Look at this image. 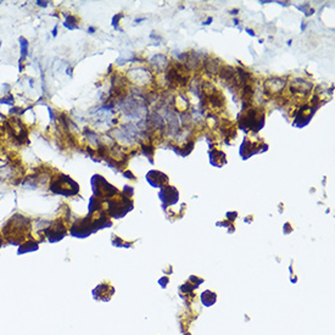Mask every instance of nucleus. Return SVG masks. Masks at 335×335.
<instances>
[{
	"mask_svg": "<svg viewBox=\"0 0 335 335\" xmlns=\"http://www.w3.org/2000/svg\"><path fill=\"white\" fill-rule=\"evenodd\" d=\"M32 221L21 213L13 214L1 229V235L11 245H21L31 238Z\"/></svg>",
	"mask_w": 335,
	"mask_h": 335,
	"instance_id": "nucleus-1",
	"label": "nucleus"
},
{
	"mask_svg": "<svg viewBox=\"0 0 335 335\" xmlns=\"http://www.w3.org/2000/svg\"><path fill=\"white\" fill-rule=\"evenodd\" d=\"M49 190L54 194L64 195V196H72L79 191V185L71 177L59 173L50 179Z\"/></svg>",
	"mask_w": 335,
	"mask_h": 335,
	"instance_id": "nucleus-2",
	"label": "nucleus"
},
{
	"mask_svg": "<svg viewBox=\"0 0 335 335\" xmlns=\"http://www.w3.org/2000/svg\"><path fill=\"white\" fill-rule=\"evenodd\" d=\"M91 185H93V190H94V196L98 198L99 200L102 199H111L113 198L118 190L116 189L113 185H111L110 183H107L105 178L100 176V174H95L91 178Z\"/></svg>",
	"mask_w": 335,
	"mask_h": 335,
	"instance_id": "nucleus-3",
	"label": "nucleus"
},
{
	"mask_svg": "<svg viewBox=\"0 0 335 335\" xmlns=\"http://www.w3.org/2000/svg\"><path fill=\"white\" fill-rule=\"evenodd\" d=\"M132 209L133 202L128 196H122L120 199L111 198L107 200V214L113 218H121Z\"/></svg>",
	"mask_w": 335,
	"mask_h": 335,
	"instance_id": "nucleus-4",
	"label": "nucleus"
},
{
	"mask_svg": "<svg viewBox=\"0 0 335 335\" xmlns=\"http://www.w3.org/2000/svg\"><path fill=\"white\" fill-rule=\"evenodd\" d=\"M42 233L50 243H56L64 239V236L68 233L67 227L62 218H56L55 221L49 222L48 227L42 229Z\"/></svg>",
	"mask_w": 335,
	"mask_h": 335,
	"instance_id": "nucleus-5",
	"label": "nucleus"
},
{
	"mask_svg": "<svg viewBox=\"0 0 335 335\" xmlns=\"http://www.w3.org/2000/svg\"><path fill=\"white\" fill-rule=\"evenodd\" d=\"M93 232H94V229H93V224H91L90 216L83 218V219H80V221H77L76 223L71 227V229H70L71 235H73L76 238H85V236H88Z\"/></svg>",
	"mask_w": 335,
	"mask_h": 335,
	"instance_id": "nucleus-6",
	"label": "nucleus"
},
{
	"mask_svg": "<svg viewBox=\"0 0 335 335\" xmlns=\"http://www.w3.org/2000/svg\"><path fill=\"white\" fill-rule=\"evenodd\" d=\"M113 292H115V289L109 283H102L93 290V295L95 299H99L102 301H109L113 295Z\"/></svg>",
	"mask_w": 335,
	"mask_h": 335,
	"instance_id": "nucleus-7",
	"label": "nucleus"
},
{
	"mask_svg": "<svg viewBox=\"0 0 335 335\" xmlns=\"http://www.w3.org/2000/svg\"><path fill=\"white\" fill-rule=\"evenodd\" d=\"M38 247H39V240H37V239H34V238L31 236L28 240H26L21 245H18L17 255H23V254H27V252H33V251L38 250Z\"/></svg>",
	"mask_w": 335,
	"mask_h": 335,
	"instance_id": "nucleus-8",
	"label": "nucleus"
},
{
	"mask_svg": "<svg viewBox=\"0 0 335 335\" xmlns=\"http://www.w3.org/2000/svg\"><path fill=\"white\" fill-rule=\"evenodd\" d=\"M18 43H20V46H21V56H20V60H18V72L22 73L23 72V68H24V61L28 56V48H29V43L27 40V38L24 37H20L18 38Z\"/></svg>",
	"mask_w": 335,
	"mask_h": 335,
	"instance_id": "nucleus-9",
	"label": "nucleus"
},
{
	"mask_svg": "<svg viewBox=\"0 0 335 335\" xmlns=\"http://www.w3.org/2000/svg\"><path fill=\"white\" fill-rule=\"evenodd\" d=\"M202 303L206 306H211L213 302H216V294H213L211 291H205L201 296Z\"/></svg>",
	"mask_w": 335,
	"mask_h": 335,
	"instance_id": "nucleus-10",
	"label": "nucleus"
},
{
	"mask_svg": "<svg viewBox=\"0 0 335 335\" xmlns=\"http://www.w3.org/2000/svg\"><path fill=\"white\" fill-rule=\"evenodd\" d=\"M64 26H65L66 28H68V29H76V28H78V23H77V18H76L75 16H72V15H70V16L67 17L66 22L64 23Z\"/></svg>",
	"mask_w": 335,
	"mask_h": 335,
	"instance_id": "nucleus-11",
	"label": "nucleus"
},
{
	"mask_svg": "<svg viewBox=\"0 0 335 335\" xmlns=\"http://www.w3.org/2000/svg\"><path fill=\"white\" fill-rule=\"evenodd\" d=\"M0 104H6V105L13 106V104H15V99H13V96H12L11 94H6L5 96L0 98Z\"/></svg>",
	"mask_w": 335,
	"mask_h": 335,
	"instance_id": "nucleus-12",
	"label": "nucleus"
},
{
	"mask_svg": "<svg viewBox=\"0 0 335 335\" xmlns=\"http://www.w3.org/2000/svg\"><path fill=\"white\" fill-rule=\"evenodd\" d=\"M35 4H37L38 6H40V8H46V6H48V4H49V1H45V0H38V1H35Z\"/></svg>",
	"mask_w": 335,
	"mask_h": 335,
	"instance_id": "nucleus-13",
	"label": "nucleus"
},
{
	"mask_svg": "<svg viewBox=\"0 0 335 335\" xmlns=\"http://www.w3.org/2000/svg\"><path fill=\"white\" fill-rule=\"evenodd\" d=\"M57 29H59V26L56 24L55 27L53 28V31H51V33H53V37H56V35H57Z\"/></svg>",
	"mask_w": 335,
	"mask_h": 335,
	"instance_id": "nucleus-14",
	"label": "nucleus"
},
{
	"mask_svg": "<svg viewBox=\"0 0 335 335\" xmlns=\"http://www.w3.org/2000/svg\"><path fill=\"white\" fill-rule=\"evenodd\" d=\"M124 176H126V177H129L131 179H134V176L132 174V173H131V172H128V171H127V172H124Z\"/></svg>",
	"mask_w": 335,
	"mask_h": 335,
	"instance_id": "nucleus-15",
	"label": "nucleus"
},
{
	"mask_svg": "<svg viewBox=\"0 0 335 335\" xmlns=\"http://www.w3.org/2000/svg\"><path fill=\"white\" fill-rule=\"evenodd\" d=\"M95 31H96V28H95V27H89V29H88V32H89V33H94Z\"/></svg>",
	"mask_w": 335,
	"mask_h": 335,
	"instance_id": "nucleus-16",
	"label": "nucleus"
},
{
	"mask_svg": "<svg viewBox=\"0 0 335 335\" xmlns=\"http://www.w3.org/2000/svg\"><path fill=\"white\" fill-rule=\"evenodd\" d=\"M3 240H4V238H3V235H1V233H0V247L3 246Z\"/></svg>",
	"mask_w": 335,
	"mask_h": 335,
	"instance_id": "nucleus-17",
	"label": "nucleus"
}]
</instances>
